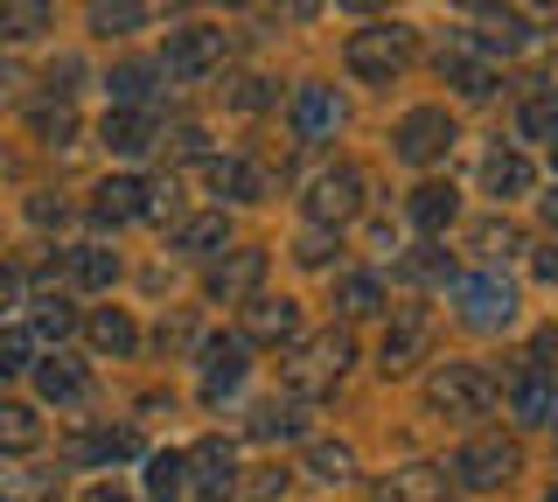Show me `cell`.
<instances>
[{"instance_id": "d6986e66", "label": "cell", "mask_w": 558, "mask_h": 502, "mask_svg": "<svg viewBox=\"0 0 558 502\" xmlns=\"http://www.w3.org/2000/svg\"><path fill=\"white\" fill-rule=\"evenodd\" d=\"M440 77H447L461 98H488V91H496V71L475 57V42H447V49H440Z\"/></svg>"}, {"instance_id": "8d00e7d4", "label": "cell", "mask_w": 558, "mask_h": 502, "mask_svg": "<svg viewBox=\"0 0 558 502\" xmlns=\"http://www.w3.org/2000/svg\"><path fill=\"white\" fill-rule=\"evenodd\" d=\"M307 475H314V481H356V454H349V446L314 440V446H307Z\"/></svg>"}, {"instance_id": "83f0119b", "label": "cell", "mask_w": 558, "mask_h": 502, "mask_svg": "<svg viewBox=\"0 0 558 502\" xmlns=\"http://www.w3.org/2000/svg\"><path fill=\"white\" fill-rule=\"evenodd\" d=\"M475 42H482V49H502V57H510V49L531 42V22H523V14H510V8H482Z\"/></svg>"}, {"instance_id": "4fadbf2b", "label": "cell", "mask_w": 558, "mask_h": 502, "mask_svg": "<svg viewBox=\"0 0 558 502\" xmlns=\"http://www.w3.org/2000/svg\"><path fill=\"white\" fill-rule=\"evenodd\" d=\"M371 502H453V489H447V467L412 461V467H398L391 481H377Z\"/></svg>"}, {"instance_id": "9f6ffc18", "label": "cell", "mask_w": 558, "mask_h": 502, "mask_svg": "<svg viewBox=\"0 0 558 502\" xmlns=\"http://www.w3.org/2000/svg\"><path fill=\"white\" fill-rule=\"evenodd\" d=\"M453 8H475L482 14V8H496V0H453Z\"/></svg>"}, {"instance_id": "e575fe53", "label": "cell", "mask_w": 558, "mask_h": 502, "mask_svg": "<svg viewBox=\"0 0 558 502\" xmlns=\"http://www.w3.org/2000/svg\"><path fill=\"white\" fill-rule=\"evenodd\" d=\"M223 237H231L223 210H209V217H182V223H174V245H182V252H223Z\"/></svg>"}, {"instance_id": "30bf717a", "label": "cell", "mask_w": 558, "mask_h": 502, "mask_svg": "<svg viewBox=\"0 0 558 502\" xmlns=\"http://www.w3.org/2000/svg\"><path fill=\"white\" fill-rule=\"evenodd\" d=\"M244 356H252L244 335H209L203 342V397L209 405H223V397L244 384Z\"/></svg>"}, {"instance_id": "9a60e30c", "label": "cell", "mask_w": 558, "mask_h": 502, "mask_svg": "<svg viewBox=\"0 0 558 502\" xmlns=\"http://www.w3.org/2000/svg\"><path fill=\"white\" fill-rule=\"evenodd\" d=\"M293 335H301V307L293 301H266V293L244 301V342H293Z\"/></svg>"}, {"instance_id": "c3c4849f", "label": "cell", "mask_w": 558, "mask_h": 502, "mask_svg": "<svg viewBox=\"0 0 558 502\" xmlns=\"http://www.w3.org/2000/svg\"><path fill=\"white\" fill-rule=\"evenodd\" d=\"M531 272H537L545 286H558V245H545V252H537V258H531Z\"/></svg>"}, {"instance_id": "6da1fadb", "label": "cell", "mask_w": 558, "mask_h": 502, "mask_svg": "<svg viewBox=\"0 0 558 502\" xmlns=\"http://www.w3.org/2000/svg\"><path fill=\"white\" fill-rule=\"evenodd\" d=\"M349 363H356V342H349L342 328H328V335L301 342V350L279 363V377H287V391H293V397H322V391H336V384H342Z\"/></svg>"}, {"instance_id": "44dd1931", "label": "cell", "mask_w": 558, "mask_h": 502, "mask_svg": "<svg viewBox=\"0 0 558 502\" xmlns=\"http://www.w3.org/2000/svg\"><path fill=\"white\" fill-rule=\"evenodd\" d=\"M140 196H147V182L112 175V182H98V188H92V217L119 231V223H133V217H140Z\"/></svg>"}, {"instance_id": "60d3db41", "label": "cell", "mask_w": 558, "mask_h": 502, "mask_svg": "<svg viewBox=\"0 0 558 502\" xmlns=\"http://www.w3.org/2000/svg\"><path fill=\"white\" fill-rule=\"evenodd\" d=\"M182 203H174V182H147V196H140V217L147 223H168Z\"/></svg>"}, {"instance_id": "1f68e13d", "label": "cell", "mask_w": 558, "mask_h": 502, "mask_svg": "<svg viewBox=\"0 0 558 502\" xmlns=\"http://www.w3.org/2000/svg\"><path fill=\"white\" fill-rule=\"evenodd\" d=\"M84 328H92V342H98L105 356H133V350H140V328L119 315V307H98V315L84 321Z\"/></svg>"}, {"instance_id": "d590c367", "label": "cell", "mask_w": 558, "mask_h": 502, "mask_svg": "<svg viewBox=\"0 0 558 502\" xmlns=\"http://www.w3.org/2000/svg\"><path fill=\"white\" fill-rule=\"evenodd\" d=\"M147 22V0H92V28L98 36H133Z\"/></svg>"}, {"instance_id": "7402d4cb", "label": "cell", "mask_w": 558, "mask_h": 502, "mask_svg": "<svg viewBox=\"0 0 558 502\" xmlns=\"http://www.w3.org/2000/svg\"><path fill=\"white\" fill-rule=\"evenodd\" d=\"M189 475H196V489H209V495H223L238 481V454L223 440H196L189 446Z\"/></svg>"}, {"instance_id": "836d02e7", "label": "cell", "mask_w": 558, "mask_h": 502, "mask_svg": "<svg viewBox=\"0 0 558 502\" xmlns=\"http://www.w3.org/2000/svg\"><path fill=\"white\" fill-rule=\"evenodd\" d=\"M105 91H112V106L140 112V106H147V91H154V63H119V71L105 77Z\"/></svg>"}, {"instance_id": "7c38bea8", "label": "cell", "mask_w": 558, "mask_h": 502, "mask_svg": "<svg viewBox=\"0 0 558 502\" xmlns=\"http://www.w3.org/2000/svg\"><path fill=\"white\" fill-rule=\"evenodd\" d=\"M287 112H293V133H301V140H328V133L342 126V98H336V84H301Z\"/></svg>"}, {"instance_id": "7bdbcfd3", "label": "cell", "mask_w": 558, "mask_h": 502, "mask_svg": "<svg viewBox=\"0 0 558 502\" xmlns=\"http://www.w3.org/2000/svg\"><path fill=\"white\" fill-rule=\"evenodd\" d=\"M70 328H77V315H70V307L63 301H43V315H35V328H28V335H70Z\"/></svg>"}, {"instance_id": "9c48e42d", "label": "cell", "mask_w": 558, "mask_h": 502, "mask_svg": "<svg viewBox=\"0 0 558 502\" xmlns=\"http://www.w3.org/2000/svg\"><path fill=\"white\" fill-rule=\"evenodd\" d=\"M426 350H433V315L405 307V315L384 328V342H377V370L384 377H405L412 363H426Z\"/></svg>"}, {"instance_id": "7a4b0ae2", "label": "cell", "mask_w": 558, "mask_h": 502, "mask_svg": "<svg viewBox=\"0 0 558 502\" xmlns=\"http://www.w3.org/2000/svg\"><path fill=\"white\" fill-rule=\"evenodd\" d=\"M488 405H496V384L482 363H440L426 377V412H440V419H482Z\"/></svg>"}, {"instance_id": "5b68a950", "label": "cell", "mask_w": 558, "mask_h": 502, "mask_svg": "<svg viewBox=\"0 0 558 502\" xmlns=\"http://www.w3.org/2000/svg\"><path fill=\"white\" fill-rule=\"evenodd\" d=\"M517 467H523V446L502 440V432H475V440L453 454L461 489H502V481H517Z\"/></svg>"}, {"instance_id": "2e32d148", "label": "cell", "mask_w": 558, "mask_h": 502, "mask_svg": "<svg viewBox=\"0 0 558 502\" xmlns=\"http://www.w3.org/2000/svg\"><path fill=\"white\" fill-rule=\"evenodd\" d=\"M258 280H266V252H231L217 272H209V301H252L258 293Z\"/></svg>"}, {"instance_id": "681fc988", "label": "cell", "mask_w": 558, "mask_h": 502, "mask_svg": "<svg viewBox=\"0 0 558 502\" xmlns=\"http://www.w3.org/2000/svg\"><path fill=\"white\" fill-rule=\"evenodd\" d=\"M189 335H196V321H189V315H182V321H161V350H168V342H174V350H182Z\"/></svg>"}, {"instance_id": "f5cc1de1", "label": "cell", "mask_w": 558, "mask_h": 502, "mask_svg": "<svg viewBox=\"0 0 558 502\" xmlns=\"http://www.w3.org/2000/svg\"><path fill=\"white\" fill-rule=\"evenodd\" d=\"M84 502H133V495L119 489V481H98V489H84Z\"/></svg>"}, {"instance_id": "d4e9b609", "label": "cell", "mask_w": 558, "mask_h": 502, "mask_svg": "<svg viewBox=\"0 0 558 502\" xmlns=\"http://www.w3.org/2000/svg\"><path fill=\"white\" fill-rule=\"evenodd\" d=\"M43 446V419L14 397H0V454H35Z\"/></svg>"}, {"instance_id": "91938a15", "label": "cell", "mask_w": 558, "mask_h": 502, "mask_svg": "<svg viewBox=\"0 0 558 502\" xmlns=\"http://www.w3.org/2000/svg\"><path fill=\"white\" fill-rule=\"evenodd\" d=\"M537 8H558V0H537Z\"/></svg>"}, {"instance_id": "f546056e", "label": "cell", "mask_w": 558, "mask_h": 502, "mask_svg": "<svg viewBox=\"0 0 558 502\" xmlns=\"http://www.w3.org/2000/svg\"><path fill=\"white\" fill-rule=\"evenodd\" d=\"M336 307H342L349 321L377 315V307H384V286H377V272H342V280H336Z\"/></svg>"}, {"instance_id": "52a82bcc", "label": "cell", "mask_w": 558, "mask_h": 502, "mask_svg": "<svg viewBox=\"0 0 558 502\" xmlns=\"http://www.w3.org/2000/svg\"><path fill=\"white\" fill-rule=\"evenodd\" d=\"M363 210V168H349V161H336V168H322V175L307 182V217L322 223H349Z\"/></svg>"}, {"instance_id": "ab89813d", "label": "cell", "mask_w": 558, "mask_h": 502, "mask_svg": "<svg viewBox=\"0 0 558 502\" xmlns=\"http://www.w3.org/2000/svg\"><path fill=\"white\" fill-rule=\"evenodd\" d=\"M28 363H35V335L28 328H0V377L28 370Z\"/></svg>"}, {"instance_id": "5bb4252c", "label": "cell", "mask_w": 558, "mask_h": 502, "mask_svg": "<svg viewBox=\"0 0 558 502\" xmlns=\"http://www.w3.org/2000/svg\"><path fill=\"white\" fill-rule=\"evenodd\" d=\"M203 182L217 188V196H231V203H266L272 196V175L258 161H217V154H209V161H203Z\"/></svg>"}, {"instance_id": "277c9868", "label": "cell", "mask_w": 558, "mask_h": 502, "mask_svg": "<svg viewBox=\"0 0 558 502\" xmlns=\"http://www.w3.org/2000/svg\"><path fill=\"white\" fill-rule=\"evenodd\" d=\"M342 63H349L363 84H391V77L412 63V28H398V22H391V28H363V36H349Z\"/></svg>"}, {"instance_id": "ffe728a7", "label": "cell", "mask_w": 558, "mask_h": 502, "mask_svg": "<svg viewBox=\"0 0 558 502\" xmlns=\"http://www.w3.org/2000/svg\"><path fill=\"white\" fill-rule=\"evenodd\" d=\"M35 391L49 397V405H84V391H92V377L77 370L70 356H43L35 363Z\"/></svg>"}, {"instance_id": "bcb514c9", "label": "cell", "mask_w": 558, "mask_h": 502, "mask_svg": "<svg viewBox=\"0 0 558 502\" xmlns=\"http://www.w3.org/2000/svg\"><path fill=\"white\" fill-rule=\"evenodd\" d=\"M279 14H287V22H314V14H322V0H272Z\"/></svg>"}, {"instance_id": "484cf974", "label": "cell", "mask_w": 558, "mask_h": 502, "mask_svg": "<svg viewBox=\"0 0 558 502\" xmlns=\"http://www.w3.org/2000/svg\"><path fill=\"white\" fill-rule=\"evenodd\" d=\"M140 454V432L119 426V432H77L70 440V461H133Z\"/></svg>"}, {"instance_id": "e0dca14e", "label": "cell", "mask_w": 558, "mask_h": 502, "mask_svg": "<svg viewBox=\"0 0 558 502\" xmlns=\"http://www.w3.org/2000/svg\"><path fill=\"white\" fill-rule=\"evenodd\" d=\"M482 182H488V196H496V203H510V196H531V188H537V168H531V154L496 147L482 161Z\"/></svg>"}, {"instance_id": "816d5d0a", "label": "cell", "mask_w": 558, "mask_h": 502, "mask_svg": "<svg viewBox=\"0 0 558 502\" xmlns=\"http://www.w3.org/2000/svg\"><path fill=\"white\" fill-rule=\"evenodd\" d=\"M322 258H328V237H322V231L301 237V266H322Z\"/></svg>"}, {"instance_id": "ac0fdd59", "label": "cell", "mask_w": 558, "mask_h": 502, "mask_svg": "<svg viewBox=\"0 0 558 502\" xmlns=\"http://www.w3.org/2000/svg\"><path fill=\"white\" fill-rule=\"evenodd\" d=\"M405 217H412V231L440 237L447 223L461 217V196H453V182H418V188H412V203H405Z\"/></svg>"}, {"instance_id": "f1b7e54d", "label": "cell", "mask_w": 558, "mask_h": 502, "mask_svg": "<svg viewBox=\"0 0 558 502\" xmlns=\"http://www.w3.org/2000/svg\"><path fill=\"white\" fill-rule=\"evenodd\" d=\"M70 280H77L84 293H105L119 280V252H105V245H77L70 252Z\"/></svg>"}, {"instance_id": "4dcf8cb0", "label": "cell", "mask_w": 558, "mask_h": 502, "mask_svg": "<svg viewBox=\"0 0 558 502\" xmlns=\"http://www.w3.org/2000/svg\"><path fill=\"white\" fill-rule=\"evenodd\" d=\"M517 140H558V91H531L517 106Z\"/></svg>"}, {"instance_id": "8fae6325", "label": "cell", "mask_w": 558, "mask_h": 502, "mask_svg": "<svg viewBox=\"0 0 558 502\" xmlns=\"http://www.w3.org/2000/svg\"><path fill=\"white\" fill-rule=\"evenodd\" d=\"M510 412H517V426H531V432L558 426V377L517 370V377H510Z\"/></svg>"}, {"instance_id": "4316f807", "label": "cell", "mask_w": 558, "mask_h": 502, "mask_svg": "<svg viewBox=\"0 0 558 502\" xmlns=\"http://www.w3.org/2000/svg\"><path fill=\"white\" fill-rule=\"evenodd\" d=\"M189 495V454H147V502H182Z\"/></svg>"}, {"instance_id": "cb8c5ba5", "label": "cell", "mask_w": 558, "mask_h": 502, "mask_svg": "<svg viewBox=\"0 0 558 502\" xmlns=\"http://www.w3.org/2000/svg\"><path fill=\"white\" fill-rule=\"evenodd\" d=\"M49 22H57L49 0H0V42H35Z\"/></svg>"}, {"instance_id": "603a6c76", "label": "cell", "mask_w": 558, "mask_h": 502, "mask_svg": "<svg viewBox=\"0 0 558 502\" xmlns=\"http://www.w3.org/2000/svg\"><path fill=\"white\" fill-rule=\"evenodd\" d=\"M98 140H105V154H147L154 147V119L112 106V112H105V126H98Z\"/></svg>"}, {"instance_id": "f907efd6", "label": "cell", "mask_w": 558, "mask_h": 502, "mask_svg": "<svg viewBox=\"0 0 558 502\" xmlns=\"http://www.w3.org/2000/svg\"><path fill=\"white\" fill-rule=\"evenodd\" d=\"M14 293H22V272H14V266H0V315L14 307Z\"/></svg>"}, {"instance_id": "11a10c76", "label": "cell", "mask_w": 558, "mask_h": 502, "mask_svg": "<svg viewBox=\"0 0 558 502\" xmlns=\"http://www.w3.org/2000/svg\"><path fill=\"white\" fill-rule=\"evenodd\" d=\"M545 223H551V231H558V188H551V196H545Z\"/></svg>"}, {"instance_id": "ba28073f", "label": "cell", "mask_w": 558, "mask_h": 502, "mask_svg": "<svg viewBox=\"0 0 558 502\" xmlns=\"http://www.w3.org/2000/svg\"><path fill=\"white\" fill-rule=\"evenodd\" d=\"M217 63H223V28H174L161 49V71L174 84H203Z\"/></svg>"}, {"instance_id": "7dc6e473", "label": "cell", "mask_w": 558, "mask_h": 502, "mask_svg": "<svg viewBox=\"0 0 558 502\" xmlns=\"http://www.w3.org/2000/svg\"><path fill=\"white\" fill-rule=\"evenodd\" d=\"M28 223H63V203H49V196H28Z\"/></svg>"}, {"instance_id": "94428289", "label": "cell", "mask_w": 558, "mask_h": 502, "mask_svg": "<svg viewBox=\"0 0 558 502\" xmlns=\"http://www.w3.org/2000/svg\"><path fill=\"white\" fill-rule=\"evenodd\" d=\"M209 502H217V495H209Z\"/></svg>"}, {"instance_id": "6f0895ef", "label": "cell", "mask_w": 558, "mask_h": 502, "mask_svg": "<svg viewBox=\"0 0 558 502\" xmlns=\"http://www.w3.org/2000/svg\"><path fill=\"white\" fill-rule=\"evenodd\" d=\"M217 8H244V0H217Z\"/></svg>"}, {"instance_id": "d6a6232c", "label": "cell", "mask_w": 558, "mask_h": 502, "mask_svg": "<svg viewBox=\"0 0 558 502\" xmlns=\"http://www.w3.org/2000/svg\"><path fill=\"white\" fill-rule=\"evenodd\" d=\"M252 432H258V440H301V432H307V412H301V405H279V397H266V405L252 412Z\"/></svg>"}, {"instance_id": "f6af8a7d", "label": "cell", "mask_w": 558, "mask_h": 502, "mask_svg": "<svg viewBox=\"0 0 558 502\" xmlns=\"http://www.w3.org/2000/svg\"><path fill=\"white\" fill-rule=\"evenodd\" d=\"M475 245H482V252H510V245H517V231H510V223H482Z\"/></svg>"}, {"instance_id": "f35d334b", "label": "cell", "mask_w": 558, "mask_h": 502, "mask_svg": "<svg viewBox=\"0 0 558 502\" xmlns=\"http://www.w3.org/2000/svg\"><path fill=\"white\" fill-rule=\"evenodd\" d=\"M35 133H43V147H70V140H77V112H70V106H43V112H35Z\"/></svg>"}, {"instance_id": "db71d44e", "label": "cell", "mask_w": 558, "mask_h": 502, "mask_svg": "<svg viewBox=\"0 0 558 502\" xmlns=\"http://www.w3.org/2000/svg\"><path fill=\"white\" fill-rule=\"evenodd\" d=\"M342 8H349V14H377L384 0H342Z\"/></svg>"}, {"instance_id": "74e56055", "label": "cell", "mask_w": 558, "mask_h": 502, "mask_svg": "<svg viewBox=\"0 0 558 502\" xmlns=\"http://www.w3.org/2000/svg\"><path fill=\"white\" fill-rule=\"evenodd\" d=\"M398 272H405V280H418V286H433V280H447V272H453V258H447L440 245H418V252L398 258Z\"/></svg>"}, {"instance_id": "680465c9", "label": "cell", "mask_w": 558, "mask_h": 502, "mask_svg": "<svg viewBox=\"0 0 558 502\" xmlns=\"http://www.w3.org/2000/svg\"><path fill=\"white\" fill-rule=\"evenodd\" d=\"M545 502H558V489H545Z\"/></svg>"}, {"instance_id": "b9f144b4", "label": "cell", "mask_w": 558, "mask_h": 502, "mask_svg": "<svg viewBox=\"0 0 558 502\" xmlns=\"http://www.w3.org/2000/svg\"><path fill=\"white\" fill-rule=\"evenodd\" d=\"M231 106H238V112H266V106H272V84H266V77H238V84H231Z\"/></svg>"}, {"instance_id": "8992f818", "label": "cell", "mask_w": 558, "mask_h": 502, "mask_svg": "<svg viewBox=\"0 0 558 502\" xmlns=\"http://www.w3.org/2000/svg\"><path fill=\"white\" fill-rule=\"evenodd\" d=\"M453 301H461L468 328H510L517 321V286L502 280V272H468V280L453 286Z\"/></svg>"}, {"instance_id": "3957f363", "label": "cell", "mask_w": 558, "mask_h": 502, "mask_svg": "<svg viewBox=\"0 0 558 502\" xmlns=\"http://www.w3.org/2000/svg\"><path fill=\"white\" fill-rule=\"evenodd\" d=\"M453 140H461V126H453L447 106H412V112L391 126V154H398V161H412V168L440 161Z\"/></svg>"}, {"instance_id": "ee69618b", "label": "cell", "mask_w": 558, "mask_h": 502, "mask_svg": "<svg viewBox=\"0 0 558 502\" xmlns=\"http://www.w3.org/2000/svg\"><path fill=\"white\" fill-rule=\"evenodd\" d=\"M531 370H545V377H558V328H545V335L531 342Z\"/></svg>"}]
</instances>
